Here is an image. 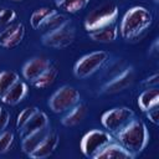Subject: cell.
Wrapping results in <instances>:
<instances>
[{"instance_id": "obj_1", "label": "cell", "mask_w": 159, "mask_h": 159, "mask_svg": "<svg viewBox=\"0 0 159 159\" xmlns=\"http://www.w3.org/2000/svg\"><path fill=\"white\" fill-rule=\"evenodd\" d=\"M153 22L152 12L144 6H133L122 17L119 30L124 40H134L144 34Z\"/></svg>"}, {"instance_id": "obj_2", "label": "cell", "mask_w": 159, "mask_h": 159, "mask_svg": "<svg viewBox=\"0 0 159 159\" xmlns=\"http://www.w3.org/2000/svg\"><path fill=\"white\" fill-rule=\"evenodd\" d=\"M116 140L122 144L134 158L148 145L149 132L143 120L133 118L122 130L114 134Z\"/></svg>"}, {"instance_id": "obj_3", "label": "cell", "mask_w": 159, "mask_h": 159, "mask_svg": "<svg viewBox=\"0 0 159 159\" xmlns=\"http://www.w3.org/2000/svg\"><path fill=\"white\" fill-rule=\"evenodd\" d=\"M118 6L113 2H106L93 9L83 21V27L87 32H92L109 25L116 24L118 19Z\"/></svg>"}, {"instance_id": "obj_4", "label": "cell", "mask_w": 159, "mask_h": 159, "mask_svg": "<svg viewBox=\"0 0 159 159\" xmlns=\"http://www.w3.org/2000/svg\"><path fill=\"white\" fill-rule=\"evenodd\" d=\"M113 140H116V139L109 132L101 130V129H92L82 137L80 148L84 157L94 159V157L107 144H109Z\"/></svg>"}, {"instance_id": "obj_5", "label": "cell", "mask_w": 159, "mask_h": 159, "mask_svg": "<svg viewBox=\"0 0 159 159\" xmlns=\"http://www.w3.org/2000/svg\"><path fill=\"white\" fill-rule=\"evenodd\" d=\"M78 102H81L80 92L72 86H62L48 98L47 104L53 113L60 114L67 112Z\"/></svg>"}, {"instance_id": "obj_6", "label": "cell", "mask_w": 159, "mask_h": 159, "mask_svg": "<svg viewBox=\"0 0 159 159\" xmlns=\"http://www.w3.org/2000/svg\"><path fill=\"white\" fill-rule=\"evenodd\" d=\"M134 117L133 109L128 107H116L104 112L101 117V123L113 137L119 130H122Z\"/></svg>"}, {"instance_id": "obj_7", "label": "cell", "mask_w": 159, "mask_h": 159, "mask_svg": "<svg viewBox=\"0 0 159 159\" xmlns=\"http://www.w3.org/2000/svg\"><path fill=\"white\" fill-rule=\"evenodd\" d=\"M107 51H93L82 56L73 66V73L78 78H87L97 72L108 60Z\"/></svg>"}, {"instance_id": "obj_8", "label": "cell", "mask_w": 159, "mask_h": 159, "mask_svg": "<svg viewBox=\"0 0 159 159\" xmlns=\"http://www.w3.org/2000/svg\"><path fill=\"white\" fill-rule=\"evenodd\" d=\"M75 35H76L75 26L68 21L65 25H62L52 31L45 32L41 37V41L47 47L63 48V47L70 46L73 42Z\"/></svg>"}, {"instance_id": "obj_9", "label": "cell", "mask_w": 159, "mask_h": 159, "mask_svg": "<svg viewBox=\"0 0 159 159\" xmlns=\"http://www.w3.org/2000/svg\"><path fill=\"white\" fill-rule=\"evenodd\" d=\"M25 37V25L22 22H12L0 30V47L12 48L21 43Z\"/></svg>"}, {"instance_id": "obj_10", "label": "cell", "mask_w": 159, "mask_h": 159, "mask_svg": "<svg viewBox=\"0 0 159 159\" xmlns=\"http://www.w3.org/2000/svg\"><path fill=\"white\" fill-rule=\"evenodd\" d=\"M51 65H52L51 61L45 58V57H34V58H31V60H29L27 62L24 63V66L21 68V75L26 81L32 83Z\"/></svg>"}, {"instance_id": "obj_11", "label": "cell", "mask_w": 159, "mask_h": 159, "mask_svg": "<svg viewBox=\"0 0 159 159\" xmlns=\"http://www.w3.org/2000/svg\"><path fill=\"white\" fill-rule=\"evenodd\" d=\"M60 142L58 134L55 132H48V134L40 142V144L27 155L31 159H45L48 158L57 148Z\"/></svg>"}, {"instance_id": "obj_12", "label": "cell", "mask_w": 159, "mask_h": 159, "mask_svg": "<svg viewBox=\"0 0 159 159\" xmlns=\"http://www.w3.org/2000/svg\"><path fill=\"white\" fill-rule=\"evenodd\" d=\"M133 81H134V71L130 67L123 71L122 73H119L118 76H116L109 82H107L102 89L104 93H118L128 88L133 83Z\"/></svg>"}, {"instance_id": "obj_13", "label": "cell", "mask_w": 159, "mask_h": 159, "mask_svg": "<svg viewBox=\"0 0 159 159\" xmlns=\"http://www.w3.org/2000/svg\"><path fill=\"white\" fill-rule=\"evenodd\" d=\"M48 117L45 112L37 109L31 117L30 119L19 129V135L20 138H24L29 134H32L40 129H43L46 127H48Z\"/></svg>"}, {"instance_id": "obj_14", "label": "cell", "mask_w": 159, "mask_h": 159, "mask_svg": "<svg viewBox=\"0 0 159 159\" xmlns=\"http://www.w3.org/2000/svg\"><path fill=\"white\" fill-rule=\"evenodd\" d=\"M134 157L117 140L107 144L96 157L94 159H133Z\"/></svg>"}, {"instance_id": "obj_15", "label": "cell", "mask_w": 159, "mask_h": 159, "mask_svg": "<svg viewBox=\"0 0 159 159\" xmlns=\"http://www.w3.org/2000/svg\"><path fill=\"white\" fill-rule=\"evenodd\" d=\"M29 92V86L26 82L19 80L16 83L11 86V88L0 98L2 103L9 104V106H16L19 104L27 94Z\"/></svg>"}, {"instance_id": "obj_16", "label": "cell", "mask_w": 159, "mask_h": 159, "mask_svg": "<svg viewBox=\"0 0 159 159\" xmlns=\"http://www.w3.org/2000/svg\"><path fill=\"white\" fill-rule=\"evenodd\" d=\"M87 114V106L83 102H78L75 107L63 113L61 118V124L65 127H75L80 124Z\"/></svg>"}, {"instance_id": "obj_17", "label": "cell", "mask_w": 159, "mask_h": 159, "mask_svg": "<svg viewBox=\"0 0 159 159\" xmlns=\"http://www.w3.org/2000/svg\"><path fill=\"white\" fill-rule=\"evenodd\" d=\"M158 104H159V91L157 87L145 88L138 96V106L144 113Z\"/></svg>"}, {"instance_id": "obj_18", "label": "cell", "mask_w": 159, "mask_h": 159, "mask_svg": "<svg viewBox=\"0 0 159 159\" xmlns=\"http://www.w3.org/2000/svg\"><path fill=\"white\" fill-rule=\"evenodd\" d=\"M48 132H50V128L46 127L43 129H40V130H37L32 134H29V135L21 138V150L26 155H29L40 144V142L48 134Z\"/></svg>"}, {"instance_id": "obj_19", "label": "cell", "mask_w": 159, "mask_h": 159, "mask_svg": "<svg viewBox=\"0 0 159 159\" xmlns=\"http://www.w3.org/2000/svg\"><path fill=\"white\" fill-rule=\"evenodd\" d=\"M88 36L91 40H93L96 42L109 43V42H113L118 37V27L116 26V24H113V25H109L107 27L88 32Z\"/></svg>"}, {"instance_id": "obj_20", "label": "cell", "mask_w": 159, "mask_h": 159, "mask_svg": "<svg viewBox=\"0 0 159 159\" xmlns=\"http://www.w3.org/2000/svg\"><path fill=\"white\" fill-rule=\"evenodd\" d=\"M57 76H58V70H57V67L56 66H53V65H51L39 78H36L31 84L32 86H35L36 88H47V87H50L53 82H55V80L57 78Z\"/></svg>"}, {"instance_id": "obj_21", "label": "cell", "mask_w": 159, "mask_h": 159, "mask_svg": "<svg viewBox=\"0 0 159 159\" xmlns=\"http://www.w3.org/2000/svg\"><path fill=\"white\" fill-rule=\"evenodd\" d=\"M55 11H56V10H53V9H51V7H46V6L36 9V10L31 14V16H30V24H31L32 29L40 30V27L42 26V24H43Z\"/></svg>"}, {"instance_id": "obj_22", "label": "cell", "mask_w": 159, "mask_h": 159, "mask_svg": "<svg viewBox=\"0 0 159 159\" xmlns=\"http://www.w3.org/2000/svg\"><path fill=\"white\" fill-rule=\"evenodd\" d=\"M88 2L89 0H55L56 6L68 14H76L83 10Z\"/></svg>"}, {"instance_id": "obj_23", "label": "cell", "mask_w": 159, "mask_h": 159, "mask_svg": "<svg viewBox=\"0 0 159 159\" xmlns=\"http://www.w3.org/2000/svg\"><path fill=\"white\" fill-rule=\"evenodd\" d=\"M68 21H70V20H68V17H67L66 15L60 14V12L56 10V11L42 24V26L40 27V31H42L43 34H45V32H48V31H52V30H55V29H57V27L65 25V24L68 22Z\"/></svg>"}, {"instance_id": "obj_24", "label": "cell", "mask_w": 159, "mask_h": 159, "mask_svg": "<svg viewBox=\"0 0 159 159\" xmlns=\"http://www.w3.org/2000/svg\"><path fill=\"white\" fill-rule=\"evenodd\" d=\"M19 80H20V76L15 71H2V72H0V98Z\"/></svg>"}, {"instance_id": "obj_25", "label": "cell", "mask_w": 159, "mask_h": 159, "mask_svg": "<svg viewBox=\"0 0 159 159\" xmlns=\"http://www.w3.org/2000/svg\"><path fill=\"white\" fill-rule=\"evenodd\" d=\"M15 19H16V11L15 10L0 6V30L6 27L7 25L12 24Z\"/></svg>"}, {"instance_id": "obj_26", "label": "cell", "mask_w": 159, "mask_h": 159, "mask_svg": "<svg viewBox=\"0 0 159 159\" xmlns=\"http://www.w3.org/2000/svg\"><path fill=\"white\" fill-rule=\"evenodd\" d=\"M12 144H14V133L11 130L0 132V154L9 152Z\"/></svg>"}, {"instance_id": "obj_27", "label": "cell", "mask_w": 159, "mask_h": 159, "mask_svg": "<svg viewBox=\"0 0 159 159\" xmlns=\"http://www.w3.org/2000/svg\"><path fill=\"white\" fill-rule=\"evenodd\" d=\"M37 109H39L37 107L30 106V107H25V108L17 114V118H16V128H17V130L30 119V117H31Z\"/></svg>"}, {"instance_id": "obj_28", "label": "cell", "mask_w": 159, "mask_h": 159, "mask_svg": "<svg viewBox=\"0 0 159 159\" xmlns=\"http://www.w3.org/2000/svg\"><path fill=\"white\" fill-rule=\"evenodd\" d=\"M145 114H147L148 119H149L153 124L157 125V124L159 123V104H158V106H154L153 108H150L149 111H147Z\"/></svg>"}, {"instance_id": "obj_29", "label": "cell", "mask_w": 159, "mask_h": 159, "mask_svg": "<svg viewBox=\"0 0 159 159\" xmlns=\"http://www.w3.org/2000/svg\"><path fill=\"white\" fill-rule=\"evenodd\" d=\"M9 122H10V113L0 106V132L5 130Z\"/></svg>"}, {"instance_id": "obj_30", "label": "cell", "mask_w": 159, "mask_h": 159, "mask_svg": "<svg viewBox=\"0 0 159 159\" xmlns=\"http://www.w3.org/2000/svg\"><path fill=\"white\" fill-rule=\"evenodd\" d=\"M159 83V75L158 73H154L152 76H149L148 78H145L142 84L145 87V88H152V87H157Z\"/></svg>"}, {"instance_id": "obj_31", "label": "cell", "mask_w": 159, "mask_h": 159, "mask_svg": "<svg viewBox=\"0 0 159 159\" xmlns=\"http://www.w3.org/2000/svg\"><path fill=\"white\" fill-rule=\"evenodd\" d=\"M158 52V40H155L154 42H153V45H152V47H150V53L153 55V53H157Z\"/></svg>"}, {"instance_id": "obj_32", "label": "cell", "mask_w": 159, "mask_h": 159, "mask_svg": "<svg viewBox=\"0 0 159 159\" xmlns=\"http://www.w3.org/2000/svg\"><path fill=\"white\" fill-rule=\"evenodd\" d=\"M11 1H15V2H19V1H24V0H11Z\"/></svg>"}, {"instance_id": "obj_33", "label": "cell", "mask_w": 159, "mask_h": 159, "mask_svg": "<svg viewBox=\"0 0 159 159\" xmlns=\"http://www.w3.org/2000/svg\"><path fill=\"white\" fill-rule=\"evenodd\" d=\"M154 2H158V0H154Z\"/></svg>"}]
</instances>
